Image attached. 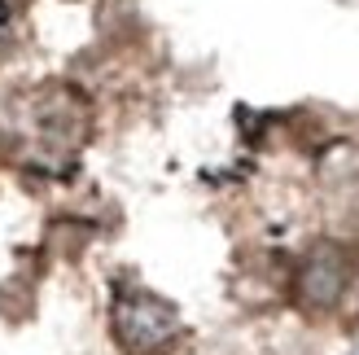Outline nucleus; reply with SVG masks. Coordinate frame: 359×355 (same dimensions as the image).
Instances as JSON below:
<instances>
[{"label":"nucleus","instance_id":"f257e3e1","mask_svg":"<svg viewBox=\"0 0 359 355\" xmlns=\"http://www.w3.org/2000/svg\"><path fill=\"white\" fill-rule=\"evenodd\" d=\"M110 333L123 355H171L184 338V316L171 298L128 286L110 303Z\"/></svg>","mask_w":359,"mask_h":355},{"label":"nucleus","instance_id":"f03ea898","mask_svg":"<svg viewBox=\"0 0 359 355\" xmlns=\"http://www.w3.org/2000/svg\"><path fill=\"white\" fill-rule=\"evenodd\" d=\"M27 132L44 158H75L93 132V101L70 83H48L27 105Z\"/></svg>","mask_w":359,"mask_h":355},{"label":"nucleus","instance_id":"7ed1b4c3","mask_svg":"<svg viewBox=\"0 0 359 355\" xmlns=\"http://www.w3.org/2000/svg\"><path fill=\"white\" fill-rule=\"evenodd\" d=\"M351 281H355V250L337 237H316L290 268V298L302 312L325 316L346 298Z\"/></svg>","mask_w":359,"mask_h":355}]
</instances>
